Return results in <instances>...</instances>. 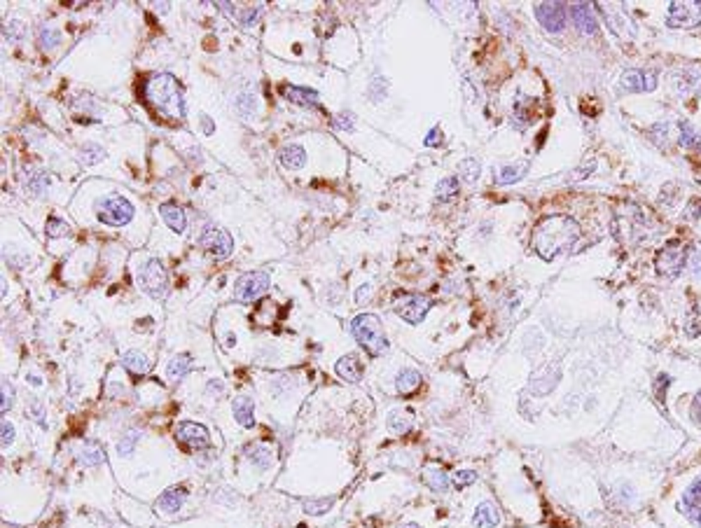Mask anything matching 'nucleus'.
<instances>
[{"mask_svg":"<svg viewBox=\"0 0 701 528\" xmlns=\"http://www.w3.org/2000/svg\"><path fill=\"white\" fill-rule=\"evenodd\" d=\"M580 238V227L573 218L566 215H552L535 227V251L545 260L556 257L558 253L568 251Z\"/></svg>","mask_w":701,"mask_h":528,"instance_id":"f257e3e1","label":"nucleus"},{"mask_svg":"<svg viewBox=\"0 0 701 528\" xmlns=\"http://www.w3.org/2000/svg\"><path fill=\"white\" fill-rule=\"evenodd\" d=\"M402 528H421V526H416V524H409V526H402Z\"/></svg>","mask_w":701,"mask_h":528,"instance_id":"603ef678","label":"nucleus"},{"mask_svg":"<svg viewBox=\"0 0 701 528\" xmlns=\"http://www.w3.org/2000/svg\"><path fill=\"white\" fill-rule=\"evenodd\" d=\"M334 124H337L339 129H344V131H353V119H351V115H339L337 119H334Z\"/></svg>","mask_w":701,"mask_h":528,"instance_id":"09e8293b","label":"nucleus"},{"mask_svg":"<svg viewBox=\"0 0 701 528\" xmlns=\"http://www.w3.org/2000/svg\"><path fill=\"white\" fill-rule=\"evenodd\" d=\"M192 370V357L187 355V353H180V355H175L173 360L169 362V367H167V374H169V379H173V381H178V379L185 377L187 372Z\"/></svg>","mask_w":701,"mask_h":528,"instance_id":"c756f323","label":"nucleus"},{"mask_svg":"<svg viewBox=\"0 0 701 528\" xmlns=\"http://www.w3.org/2000/svg\"><path fill=\"white\" fill-rule=\"evenodd\" d=\"M458 175L465 180V183H475V180L480 178V162L472 159V157L463 159V162L458 164Z\"/></svg>","mask_w":701,"mask_h":528,"instance_id":"72a5a7b5","label":"nucleus"},{"mask_svg":"<svg viewBox=\"0 0 701 528\" xmlns=\"http://www.w3.org/2000/svg\"><path fill=\"white\" fill-rule=\"evenodd\" d=\"M140 442V433H136V430H129L127 435H122V440L117 442V451H119V456H131L136 449V444Z\"/></svg>","mask_w":701,"mask_h":528,"instance_id":"4c0bfd02","label":"nucleus"},{"mask_svg":"<svg viewBox=\"0 0 701 528\" xmlns=\"http://www.w3.org/2000/svg\"><path fill=\"white\" fill-rule=\"evenodd\" d=\"M657 87V79H654V73H645V71H626L622 75V89L626 92H652Z\"/></svg>","mask_w":701,"mask_h":528,"instance_id":"ddd939ff","label":"nucleus"},{"mask_svg":"<svg viewBox=\"0 0 701 528\" xmlns=\"http://www.w3.org/2000/svg\"><path fill=\"white\" fill-rule=\"evenodd\" d=\"M419 386H421V372L412 370V367L402 370L400 374H397V379H395V388H397V393H402V395L414 393Z\"/></svg>","mask_w":701,"mask_h":528,"instance_id":"b1692460","label":"nucleus"},{"mask_svg":"<svg viewBox=\"0 0 701 528\" xmlns=\"http://www.w3.org/2000/svg\"><path fill=\"white\" fill-rule=\"evenodd\" d=\"M682 512L692 524L701 526V477L682 493Z\"/></svg>","mask_w":701,"mask_h":528,"instance_id":"4468645a","label":"nucleus"},{"mask_svg":"<svg viewBox=\"0 0 701 528\" xmlns=\"http://www.w3.org/2000/svg\"><path fill=\"white\" fill-rule=\"evenodd\" d=\"M3 36L8 42H19V40L24 38V24H21V21H8L3 28Z\"/></svg>","mask_w":701,"mask_h":528,"instance_id":"ea45409f","label":"nucleus"},{"mask_svg":"<svg viewBox=\"0 0 701 528\" xmlns=\"http://www.w3.org/2000/svg\"><path fill=\"white\" fill-rule=\"evenodd\" d=\"M689 414H692V421L701 425V390L697 395H694V400H692V407H689Z\"/></svg>","mask_w":701,"mask_h":528,"instance_id":"de8ad7c7","label":"nucleus"},{"mask_svg":"<svg viewBox=\"0 0 701 528\" xmlns=\"http://www.w3.org/2000/svg\"><path fill=\"white\" fill-rule=\"evenodd\" d=\"M47 185H49V180L45 173L33 171V173L26 175V190L31 192V194H42V192L47 190Z\"/></svg>","mask_w":701,"mask_h":528,"instance_id":"c9c22d12","label":"nucleus"},{"mask_svg":"<svg viewBox=\"0 0 701 528\" xmlns=\"http://www.w3.org/2000/svg\"><path fill=\"white\" fill-rule=\"evenodd\" d=\"M103 157H106V152L101 145H96V143H84L82 145V162L89 164V166L91 164H99Z\"/></svg>","mask_w":701,"mask_h":528,"instance_id":"58836bf2","label":"nucleus"},{"mask_svg":"<svg viewBox=\"0 0 701 528\" xmlns=\"http://www.w3.org/2000/svg\"><path fill=\"white\" fill-rule=\"evenodd\" d=\"M38 42L42 45L45 49H52V47H56V45L61 42V33L56 31L54 26H49V24H47V26H42V28L38 31Z\"/></svg>","mask_w":701,"mask_h":528,"instance_id":"f704fd0d","label":"nucleus"},{"mask_svg":"<svg viewBox=\"0 0 701 528\" xmlns=\"http://www.w3.org/2000/svg\"><path fill=\"white\" fill-rule=\"evenodd\" d=\"M218 5H220L222 12H227V14L232 16V19H236L241 26L255 24V21H258V16H260V12H262L260 5H255V8H232V3H218Z\"/></svg>","mask_w":701,"mask_h":528,"instance_id":"412c9836","label":"nucleus"},{"mask_svg":"<svg viewBox=\"0 0 701 528\" xmlns=\"http://www.w3.org/2000/svg\"><path fill=\"white\" fill-rule=\"evenodd\" d=\"M423 481L430 486L432 491H437V493H444V491H449V477L447 473H444L442 468H426L423 470Z\"/></svg>","mask_w":701,"mask_h":528,"instance_id":"bb28decb","label":"nucleus"},{"mask_svg":"<svg viewBox=\"0 0 701 528\" xmlns=\"http://www.w3.org/2000/svg\"><path fill=\"white\" fill-rule=\"evenodd\" d=\"M14 442V425L10 421H3V449H8Z\"/></svg>","mask_w":701,"mask_h":528,"instance_id":"49530a36","label":"nucleus"},{"mask_svg":"<svg viewBox=\"0 0 701 528\" xmlns=\"http://www.w3.org/2000/svg\"><path fill=\"white\" fill-rule=\"evenodd\" d=\"M472 481H477V473H472V470H460V473L454 475V484L458 486V489H463V486H470Z\"/></svg>","mask_w":701,"mask_h":528,"instance_id":"37998d69","label":"nucleus"},{"mask_svg":"<svg viewBox=\"0 0 701 528\" xmlns=\"http://www.w3.org/2000/svg\"><path fill=\"white\" fill-rule=\"evenodd\" d=\"M456 192H458V180L456 178H444L437 185V197L440 199H452L456 197Z\"/></svg>","mask_w":701,"mask_h":528,"instance_id":"a19ab883","label":"nucleus"},{"mask_svg":"<svg viewBox=\"0 0 701 528\" xmlns=\"http://www.w3.org/2000/svg\"><path fill=\"white\" fill-rule=\"evenodd\" d=\"M680 145L685 147V150L701 152V134L687 122L680 124Z\"/></svg>","mask_w":701,"mask_h":528,"instance_id":"7c9ffc66","label":"nucleus"},{"mask_svg":"<svg viewBox=\"0 0 701 528\" xmlns=\"http://www.w3.org/2000/svg\"><path fill=\"white\" fill-rule=\"evenodd\" d=\"M199 243H201V246L206 248L208 253H213L218 260L230 257L232 251H234V241H232L230 231L220 229V227H215V225H208L206 229L201 231V236H199Z\"/></svg>","mask_w":701,"mask_h":528,"instance_id":"6e6552de","label":"nucleus"},{"mask_svg":"<svg viewBox=\"0 0 701 528\" xmlns=\"http://www.w3.org/2000/svg\"><path fill=\"white\" fill-rule=\"evenodd\" d=\"M334 370H337L339 377L346 379V381H351V384L360 381V362L353 355H346V357H341V360H337Z\"/></svg>","mask_w":701,"mask_h":528,"instance_id":"393cba45","label":"nucleus"},{"mask_svg":"<svg viewBox=\"0 0 701 528\" xmlns=\"http://www.w3.org/2000/svg\"><path fill=\"white\" fill-rule=\"evenodd\" d=\"M526 171H528V164H526V162L515 164V166H503L498 173H495V183H498V185L517 183V180H521V178H524V173H526Z\"/></svg>","mask_w":701,"mask_h":528,"instance_id":"c85d7f7f","label":"nucleus"},{"mask_svg":"<svg viewBox=\"0 0 701 528\" xmlns=\"http://www.w3.org/2000/svg\"><path fill=\"white\" fill-rule=\"evenodd\" d=\"M571 19L575 21L578 31L587 33V36H594L596 33V16H594V8H591L589 3L571 5Z\"/></svg>","mask_w":701,"mask_h":528,"instance_id":"2eb2a0df","label":"nucleus"},{"mask_svg":"<svg viewBox=\"0 0 701 528\" xmlns=\"http://www.w3.org/2000/svg\"><path fill=\"white\" fill-rule=\"evenodd\" d=\"M701 24V3H671L669 26L671 28H694Z\"/></svg>","mask_w":701,"mask_h":528,"instance_id":"9d476101","label":"nucleus"},{"mask_svg":"<svg viewBox=\"0 0 701 528\" xmlns=\"http://www.w3.org/2000/svg\"><path fill=\"white\" fill-rule=\"evenodd\" d=\"M175 440H178L180 444H185L187 449H204L210 442L208 430L204 428V425L192 423V421H182L175 425Z\"/></svg>","mask_w":701,"mask_h":528,"instance_id":"f8f14e48","label":"nucleus"},{"mask_svg":"<svg viewBox=\"0 0 701 528\" xmlns=\"http://www.w3.org/2000/svg\"><path fill=\"white\" fill-rule=\"evenodd\" d=\"M68 231V225L59 218H49L47 220V234L49 236H64Z\"/></svg>","mask_w":701,"mask_h":528,"instance_id":"a18cd8bd","label":"nucleus"},{"mask_svg":"<svg viewBox=\"0 0 701 528\" xmlns=\"http://www.w3.org/2000/svg\"><path fill=\"white\" fill-rule=\"evenodd\" d=\"M246 456H248V461L253 463L255 468H260V470H269V468H271V463H273V451H271L267 444H253V447H248V449H246Z\"/></svg>","mask_w":701,"mask_h":528,"instance_id":"4be33fe9","label":"nucleus"},{"mask_svg":"<svg viewBox=\"0 0 701 528\" xmlns=\"http://www.w3.org/2000/svg\"><path fill=\"white\" fill-rule=\"evenodd\" d=\"M145 101L155 108L157 115L164 119H182L185 117V101H182V92L178 79L169 73H157V75L147 77L143 84Z\"/></svg>","mask_w":701,"mask_h":528,"instance_id":"f03ea898","label":"nucleus"},{"mask_svg":"<svg viewBox=\"0 0 701 528\" xmlns=\"http://www.w3.org/2000/svg\"><path fill=\"white\" fill-rule=\"evenodd\" d=\"M12 402H14V388H12V384L8 381V379H3V405H0V410H3V414L12 407Z\"/></svg>","mask_w":701,"mask_h":528,"instance_id":"c03bdc74","label":"nucleus"},{"mask_svg":"<svg viewBox=\"0 0 701 528\" xmlns=\"http://www.w3.org/2000/svg\"><path fill=\"white\" fill-rule=\"evenodd\" d=\"M267 288H269V276L262 274V271H250V274H243L236 281L234 297L238 302H253V299H258L260 294L267 292Z\"/></svg>","mask_w":701,"mask_h":528,"instance_id":"0eeeda50","label":"nucleus"},{"mask_svg":"<svg viewBox=\"0 0 701 528\" xmlns=\"http://www.w3.org/2000/svg\"><path fill=\"white\" fill-rule=\"evenodd\" d=\"M435 143H437V129H432L430 136L426 138V145H435Z\"/></svg>","mask_w":701,"mask_h":528,"instance_id":"3c124183","label":"nucleus"},{"mask_svg":"<svg viewBox=\"0 0 701 528\" xmlns=\"http://www.w3.org/2000/svg\"><path fill=\"white\" fill-rule=\"evenodd\" d=\"M159 213H162L164 223L171 227V231L182 234V231L187 229V215L180 206H175V203H162V206H159Z\"/></svg>","mask_w":701,"mask_h":528,"instance_id":"dca6fc26","label":"nucleus"},{"mask_svg":"<svg viewBox=\"0 0 701 528\" xmlns=\"http://www.w3.org/2000/svg\"><path fill=\"white\" fill-rule=\"evenodd\" d=\"M351 332H353V337L358 339V344H360L365 351H369L372 355H381L389 349L386 334L381 330V320L374 314H360L353 318Z\"/></svg>","mask_w":701,"mask_h":528,"instance_id":"7ed1b4c3","label":"nucleus"},{"mask_svg":"<svg viewBox=\"0 0 701 528\" xmlns=\"http://www.w3.org/2000/svg\"><path fill=\"white\" fill-rule=\"evenodd\" d=\"M281 164L288 171H299L306 164V150L299 143H290L281 150Z\"/></svg>","mask_w":701,"mask_h":528,"instance_id":"a211bd4d","label":"nucleus"},{"mask_svg":"<svg viewBox=\"0 0 701 528\" xmlns=\"http://www.w3.org/2000/svg\"><path fill=\"white\" fill-rule=\"evenodd\" d=\"M334 505V498H311V501H306L304 503V512L306 514H313V516H318V514H325L330 507Z\"/></svg>","mask_w":701,"mask_h":528,"instance_id":"e433bc0d","label":"nucleus"},{"mask_svg":"<svg viewBox=\"0 0 701 528\" xmlns=\"http://www.w3.org/2000/svg\"><path fill=\"white\" fill-rule=\"evenodd\" d=\"M103 451H101V447L99 444H94V442H84V447L77 451V461L79 465H84V468H94V465H99V463H103Z\"/></svg>","mask_w":701,"mask_h":528,"instance_id":"a878e982","label":"nucleus"},{"mask_svg":"<svg viewBox=\"0 0 701 528\" xmlns=\"http://www.w3.org/2000/svg\"><path fill=\"white\" fill-rule=\"evenodd\" d=\"M687 246L682 241H669L662 251L657 253V271L669 278H676L687 264Z\"/></svg>","mask_w":701,"mask_h":528,"instance_id":"423d86ee","label":"nucleus"},{"mask_svg":"<svg viewBox=\"0 0 701 528\" xmlns=\"http://www.w3.org/2000/svg\"><path fill=\"white\" fill-rule=\"evenodd\" d=\"M535 16H538L545 31L561 33L568 19V8L563 3H538L535 5Z\"/></svg>","mask_w":701,"mask_h":528,"instance_id":"1a4fd4ad","label":"nucleus"},{"mask_svg":"<svg viewBox=\"0 0 701 528\" xmlns=\"http://www.w3.org/2000/svg\"><path fill=\"white\" fill-rule=\"evenodd\" d=\"M96 218L108 227H124L134 218V206L129 203V199L110 194L96 203Z\"/></svg>","mask_w":701,"mask_h":528,"instance_id":"20e7f679","label":"nucleus"},{"mask_svg":"<svg viewBox=\"0 0 701 528\" xmlns=\"http://www.w3.org/2000/svg\"><path fill=\"white\" fill-rule=\"evenodd\" d=\"M685 330L689 337H699L701 334V299H697V302L692 304V309H689V314H687V320H685Z\"/></svg>","mask_w":701,"mask_h":528,"instance_id":"473e14b6","label":"nucleus"},{"mask_svg":"<svg viewBox=\"0 0 701 528\" xmlns=\"http://www.w3.org/2000/svg\"><path fill=\"white\" fill-rule=\"evenodd\" d=\"M283 94H286V99L293 101V103H299V105H306V108H316L318 105V94L311 92V89H304V87H283Z\"/></svg>","mask_w":701,"mask_h":528,"instance_id":"5701e85b","label":"nucleus"},{"mask_svg":"<svg viewBox=\"0 0 701 528\" xmlns=\"http://www.w3.org/2000/svg\"><path fill=\"white\" fill-rule=\"evenodd\" d=\"M138 286L150 294V297H164L169 290V276L167 269L159 260H147V262L138 269Z\"/></svg>","mask_w":701,"mask_h":528,"instance_id":"39448f33","label":"nucleus"},{"mask_svg":"<svg viewBox=\"0 0 701 528\" xmlns=\"http://www.w3.org/2000/svg\"><path fill=\"white\" fill-rule=\"evenodd\" d=\"M369 292H372V286H362L360 290H358V294H356L358 304H362V299H367V297H369Z\"/></svg>","mask_w":701,"mask_h":528,"instance_id":"8fccbe9b","label":"nucleus"},{"mask_svg":"<svg viewBox=\"0 0 701 528\" xmlns=\"http://www.w3.org/2000/svg\"><path fill=\"white\" fill-rule=\"evenodd\" d=\"M236 110L241 112V115H246V117H253L255 115V96H250V94H241L236 99Z\"/></svg>","mask_w":701,"mask_h":528,"instance_id":"79ce46f5","label":"nucleus"},{"mask_svg":"<svg viewBox=\"0 0 701 528\" xmlns=\"http://www.w3.org/2000/svg\"><path fill=\"white\" fill-rule=\"evenodd\" d=\"M122 365L134 374H147V370H150V360L140 351H127L122 355Z\"/></svg>","mask_w":701,"mask_h":528,"instance_id":"cd10ccee","label":"nucleus"},{"mask_svg":"<svg viewBox=\"0 0 701 528\" xmlns=\"http://www.w3.org/2000/svg\"><path fill=\"white\" fill-rule=\"evenodd\" d=\"M185 489L182 486H173V489H167L159 496V501H157V507L162 510V512H167V514H175L178 510L182 507V503H185Z\"/></svg>","mask_w":701,"mask_h":528,"instance_id":"f3484780","label":"nucleus"},{"mask_svg":"<svg viewBox=\"0 0 701 528\" xmlns=\"http://www.w3.org/2000/svg\"><path fill=\"white\" fill-rule=\"evenodd\" d=\"M412 428V416L407 412H391L389 416V430L395 435H404Z\"/></svg>","mask_w":701,"mask_h":528,"instance_id":"2f4dec72","label":"nucleus"},{"mask_svg":"<svg viewBox=\"0 0 701 528\" xmlns=\"http://www.w3.org/2000/svg\"><path fill=\"white\" fill-rule=\"evenodd\" d=\"M430 299L428 297H421V294H409V297H402L397 302L395 311L402 320L412 323V325H419L421 320L426 318V314L430 311Z\"/></svg>","mask_w":701,"mask_h":528,"instance_id":"9b49d317","label":"nucleus"},{"mask_svg":"<svg viewBox=\"0 0 701 528\" xmlns=\"http://www.w3.org/2000/svg\"><path fill=\"white\" fill-rule=\"evenodd\" d=\"M232 412H234V418H236L238 425H243V428H253V423H255V405H253V400H250V397H246V395L236 397V400H234Z\"/></svg>","mask_w":701,"mask_h":528,"instance_id":"6ab92c4d","label":"nucleus"},{"mask_svg":"<svg viewBox=\"0 0 701 528\" xmlns=\"http://www.w3.org/2000/svg\"><path fill=\"white\" fill-rule=\"evenodd\" d=\"M472 524L475 528H495L500 524V512L493 503H482L480 507L475 510V516H472Z\"/></svg>","mask_w":701,"mask_h":528,"instance_id":"aec40b11","label":"nucleus"}]
</instances>
